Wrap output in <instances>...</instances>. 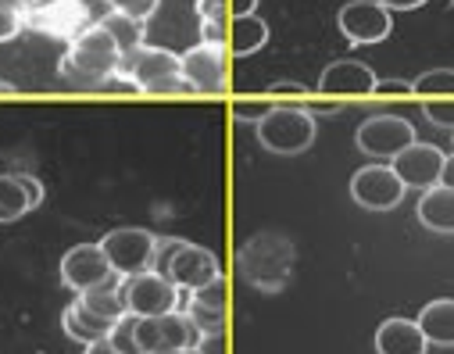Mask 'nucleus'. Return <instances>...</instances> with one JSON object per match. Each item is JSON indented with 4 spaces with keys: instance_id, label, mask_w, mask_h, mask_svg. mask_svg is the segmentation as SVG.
<instances>
[{
    "instance_id": "f257e3e1",
    "label": "nucleus",
    "mask_w": 454,
    "mask_h": 354,
    "mask_svg": "<svg viewBox=\"0 0 454 354\" xmlns=\"http://www.w3.org/2000/svg\"><path fill=\"white\" fill-rule=\"evenodd\" d=\"M119 65H122V51L119 43L111 40V33L93 19V26H86L72 43L68 51L61 54V79L79 86V90H104L115 83L119 75Z\"/></svg>"
},
{
    "instance_id": "f03ea898",
    "label": "nucleus",
    "mask_w": 454,
    "mask_h": 354,
    "mask_svg": "<svg viewBox=\"0 0 454 354\" xmlns=\"http://www.w3.org/2000/svg\"><path fill=\"white\" fill-rule=\"evenodd\" d=\"M294 262H297L294 240L283 236V232H276V229L247 236L240 255H237L240 279L247 287L262 290V294H279L294 276Z\"/></svg>"
},
{
    "instance_id": "7ed1b4c3",
    "label": "nucleus",
    "mask_w": 454,
    "mask_h": 354,
    "mask_svg": "<svg viewBox=\"0 0 454 354\" xmlns=\"http://www.w3.org/2000/svg\"><path fill=\"white\" fill-rule=\"evenodd\" d=\"M111 86L137 90V93H190V86L183 79L179 54H172L165 47H151V43L122 54L119 75Z\"/></svg>"
},
{
    "instance_id": "20e7f679",
    "label": "nucleus",
    "mask_w": 454,
    "mask_h": 354,
    "mask_svg": "<svg viewBox=\"0 0 454 354\" xmlns=\"http://www.w3.org/2000/svg\"><path fill=\"white\" fill-rule=\"evenodd\" d=\"M154 272L165 276L168 283H176L183 294H193V290H200V287H207L211 279L222 276L215 251H207L200 244H190V240H179V236H172V240H158Z\"/></svg>"
},
{
    "instance_id": "39448f33",
    "label": "nucleus",
    "mask_w": 454,
    "mask_h": 354,
    "mask_svg": "<svg viewBox=\"0 0 454 354\" xmlns=\"http://www.w3.org/2000/svg\"><path fill=\"white\" fill-rule=\"evenodd\" d=\"M158 240L151 229H140V225H122V229H111L100 236V251L107 258V265L115 269L122 279H133V276H144L154 269V258H158Z\"/></svg>"
},
{
    "instance_id": "423d86ee",
    "label": "nucleus",
    "mask_w": 454,
    "mask_h": 354,
    "mask_svg": "<svg viewBox=\"0 0 454 354\" xmlns=\"http://www.w3.org/2000/svg\"><path fill=\"white\" fill-rule=\"evenodd\" d=\"M258 130V144L272 154H283V158H294V154H304L311 144H315V133H318V122L304 111V107H272L265 114V122L254 126Z\"/></svg>"
},
{
    "instance_id": "0eeeda50",
    "label": "nucleus",
    "mask_w": 454,
    "mask_h": 354,
    "mask_svg": "<svg viewBox=\"0 0 454 354\" xmlns=\"http://www.w3.org/2000/svg\"><path fill=\"white\" fill-rule=\"evenodd\" d=\"M137 354H183L193 350L200 329L186 319V311H172L161 319H133Z\"/></svg>"
},
{
    "instance_id": "6e6552de",
    "label": "nucleus",
    "mask_w": 454,
    "mask_h": 354,
    "mask_svg": "<svg viewBox=\"0 0 454 354\" xmlns=\"http://www.w3.org/2000/svg\"><path fill=\"white\" fill-rule=\"evenodd\" d=\"M86 26H93V15L86 0H43V4L26 12V29L72 43Z\"/></svg>"
},
{
    "instance_id": "1a4fd4ad",
    "label": "nucleus",
    "mask_w": 454,
    "mask_h": 354,
    "mask_svg": "<svg viewBox=\"0 0 454 354\" xmlns=\"http://www.w3.org/2000/svg\"><path fill=\"white\" fill-rule=\"evenodd\" d=\"M122 294H126V308L133 319H161V315L179 311V304H183V290L176 283H168L165 276H158L154 269L126 279Z\"/></svg>"
},
{
    "instance_id": "9d476101",
    "label": "nucleus",
    "mask_w": 454,
    "mask_h": 354,
    "mask_svg": "<svg viewBox=\"0 0 454 354\" xmlns=\"http://www.w3.org/2000/svg\"><path fill=\"white\" fill-rule=\"evenodd\" d=\"M355 144L362 154H372V158H387L394 161L404 147L415 144V126L401 114H372L358 126L355 133Z\"/></svg>"
},
{
    "instance_id": "9b49d317",
    "label": "nucleus",
    "mask_w": 454,
    "mask_h": 354,
    "mask_svg": "<svg viewBox=\"0 0 454 354\" xmlns=\"http://www.w3.org/2000/svg\"><path fill=\"white\" fill-rule=\"evenodd\" d=\"M336 26L355 47H372V43H383L390 36L394 19L380 0H351V4L340 8Z\"/></svg>"
},
{
    "instance_id": "f8f14e48",
    "label": "nucleus",
    "mask_w": 454,
    "mask_h": 354,
    "mask_svg": "<svg viewBox=\"0 0 454 354\" xmlns=\"http://www.w3.org/2000/svg\"><path fill=\"white\" fill-rule=\"evenodd\" d=\"M351 197L365 211H394L404 201V183L390 165H365L351 176Z\"/></svg>"
},
{
    "instance_id": "ddd939ff",
    "label": "nucleus",
    "mask_w": 454,
    "mask_h": 354,
    "mask_svg": "<svg viewBox=\"0 0 454 354\" xmlns=\"http://www.w3.org/2000/svg\"><path fill=\"white\" fill-rule=\"evenodd\" d=\"M58 276H61V283H65L68 290L86 294V290L104 287L107 279H115L119 272L107 265V258H104V251H100V240H97V244H79V248H72V251L61 258Z\"/></svg>"
},
{
    "instance_id": "4468645a",
    "label": "nucleus",
    "mask_w": 454,
    "mask_h": 354,
    "mask_svg": "<svg viewBox=\"0 0 454 354\" xmlns=\"http://www.w3.org/2000/svg\"><path fill=\"white\" fill-rule=\"evenodd\" d=\"M443 151L440 147H433V144H411V147H404L394 161H390V169L397 172V179L404 183V190H433V186H440V172H443Z\"/></svg>"
},
{
    "instance_id": "2eb2a0df",
    "label": "nucleus",
    "mask_w": 454,
    "mask_h": 354,
    "mask_svg": "<svg viewBox=\"0 0 454 354\" xmlns=\"http://www.w3.org/2000/svg\"><path fill=\"white\" fill-rule=\"evenodd\" d=\"M183 61V79L190 86V93H222L230 86V75H225V51L197 43L190 51L179 54Z\"/></svg>"
},
{
    "instance_id": "dca6fc26",
    "label": "nucleus",
    "mask_w": 454,
    "mask_h": 354,
    "mask_svg": "<svg viewBox=\"0 0 454 354\" xmlns=\"http://www.w3.org/2000/svg\"><path fill=\"white\" fill-rule=\"evenodd\" d=\"M380 75L372 72V65L358 61V58H340L333 65H325L322 79H318V93L322 97H372Z\"/></svg>"
},
{
    "instance_id": "f3484780",
    "label": "nucleus",
    "mask_w": 454,
    "mask_h": 354,
    "mask_svg": "<svg viewBox=\"0 0 454 354\" xmlns=\"http://www.w3.org/2000/svg\"><path fill=\"white\" fill-rule=\"evenodd\" d=\"M43 204V183L26 172L0 176V222H19Z\"/></svg>"
},
{
    "instance_id": "a211bd4d",
    "label": "nucleus",
    "mask_w": 454,
    "mask_h": 354,
    "mask_svg": "<svg viewBox=\"0 0 454 354\" xmlns=\"http://www.w3.org/2000/svg\"><path fill=\"white\" fill-rule=\"evenodd\" d=\"M222 297H225L222 276L211 279L207 287L186 294V319L200 329V336H204V333H225V329H222V326H225V301H222Z\"/></svg>"
},
{
    "instance_id": "6ab92c4d",
    "label": "nucleus",
    "mask_w": 454,
    "mask_h": 354,
    "mask_svg": "<svg viewBox=\"0 0 454 354\" xmlns=\"http://www.w3.org/2000/svg\"><path fill=\"white\" fill-rule=\"evenodd\" d=\"M376 354H429V340L422 336L415 319H387L376 329Z\"/></svg>"
},
{
    "instance_id": "aec40b11",
    "label": "nucleus",
    "mask_w": 454,
    "mask_h": 354,
    "mask_svg": "<svg viewBox=\"0 0 454 354\" xmlns=\"http://www.w3.org/2000/svg\"><path fill=\"white\" fill-rule=\"evenodd\" d=\"M61 326H65V333L75 340V343H97V340H107L111 333H115V326L119 322H111V319H100V315H93L79 297L61 311Z\"/></svg>"
},
{
    "instance_id": "412c9836",
    "label": "nucleus",
    "mask_w": 454,
    "mask_h": 354,
    "mask_svg": "<svg viewBox=\"0 0 454 354\" xmlns=\"http://www.w3.org/2000/svg\"><path fill=\"white\" fill-rule=\"evenodd\" d=\"M415 215L429 232H454V190L447 186L422 190Z\"/></svg>"
},
{
    "instance_id": "4be33fe9",
    "label": "nucleus",
    "mask_w": 454,
    "mask_h": 354,
    "mask_svg": "<svg viewBox=\"0 0 454 354\" xmlns=\"http://www.w3.org/2000/svg\"><path fill=\"white\" fill-rule=\"evenodd\" d=\"M415 322L433 347H454V297L429 301Z\"/></svg>"
},
{
    "instance_id": "5701e85b",
    "label": "nucleus",
    "mask_w": 454,
    "mask_h": 354,
    "mask_svg": "<svg viewBox=\"0 0 454 354\" xmlns=\"http://www.w3.org/2000/svg\"><path fill=\"white\" fill-rule=\"evenodd\" d=\"M122 276H115V279H107L104 287H97V290H86V294H79V301L93 311V315H100V319H111V322H119V319H126L129 315V308H126V294H122Z\"/></svg>"
},
{
    "instance_id": "b1692460",
    "label": "nucleus",
    "mask_w": 454,
    "mask_h": 354,
    "mask_svg": "<svg viewBox=\"0 0 454 354\" xmlns=\"http://www.w3.org/2000/svg\"><path fill=\"white\" fill-rule=\"evenodd\" d=\"M230 47L237 58H247V54H258L265 43H269V26L258 19V15H240V19H233L230 22Z\"/></svg>"
},
{
    "instance_id": "393cba45",
    "label": "nucleus",
    "mask_w": 454,
    "mask_h": 354,
    "mask_svg": "<svg viewBox=\"0 0 454 354\" xmlns=\"http://www.w3.org/2000/svg\"><path fill=\"white\" fill-rule=\"evenodd\" d=\"M97 22L111 33V40L119 43V51H122V54H129V51L144 47V26H140V22H133L129 15H122V12H104Z\"/></svg>"
},
{
    "instance_id": "a878e982",
    "label": "nucleus",
    "mask_w": 454,
    "mask_h": 354,
    "mask_svg": "<svg viewBox=\"0 0 454 354\" xmlns=\"http://www.w3.org/2000/svg\"><path fill=\"white\" fill-rule=\"evenodd\" d=\"M411 93L433 100V97H454V68H429L411 83Z\"/></svg>"
},
{
    "instance_id": "bb28decb",
    "label": "nucleus",
    "mask_w": 454,
    "mask_h": 354,
    "mask_svg": "<svg viewBox=\"0 0 454 354\" xmlns=\"http://www.w3.org/2000/svg\"><path fill=\"white\" fill-rule=\"evenodd\" d=\"M26 33V8L19 0H0V43H12Z\"/></svg>"
},
{
    "instance_id": "cd10ccee",
    "label": "nucleus",
    "mask_w": 454,
    "mask_h": 354,
    "mask_svg": "<svg viewBox=\"0 0 454 354\" xmlns=\"http://www.w3.org/2000/svg\"><path fill=\"white\" fill-rule=\"evenodd\" d=\"M104 4H107V12H122V15H129L133 22H140L147 29L154 12L161 8V0H104Z\"/></svg>"
},
{
    "instance_id": "c85d7f7f",
    "label": "nucleus",
    "mask_w": 454,
    "mask_h": 354,
    "mask_svg": "<svg viewBox=\"0 0 454 354\" xmlns=\"http://www.w3.org/2000/svg\"><path fill=\"white\" fill-rule=\"evenodd\" d=\"M422 111H426V118H429L433 126L454 133V97H433V100H422Z\"/></svg>"
},
{
    "instance_id": "c756f323",
    "label": "nucleus",
    "mask_w": 454,
    "mask_h": 354,
    "mask_svg": "<svg viewBox=\"0 0 454 354\" xmlns=\"http://www.w3.org/2000/svg\"><path fill=\"white\" fill-rule=\"evenodd\" d=\"M272 107L276 104H265V100H237L233 104V118L237 122H247V126H262Z\"/></svg>"
},
{
    "instance_id": "7c9ffc66",
    "label": "nucleus",
    "mask_w": 454,
    "mask_h": 354,
    "mask_svg": "<svg viewBox=\"0 0 454 354\" xmlns=\"http://www.w3.org/2000/svg\"><path fill=\"white\" fill-rule=\"evenodd\" d=\"M200 43L225 51V43H230V33H225V22H200Z\"/></svg>"
},
{
    "instance_id": "2f4dec72",
    "label": "nucleus",
    "mask_w": 454,
    "mask_h": 354,
    "mask_svg": "<svg viewBox=\"0 0 454 354\" xmlns=\"http://www.w3.org/2000/svg\"><path fill=\"white\" fill-rule=\"evenodd\" d=\"M193 12L200 22H225V0H197Z\"/></svg>"
},
{
    "instance_id": "473e14b6",
    "label": "nucleus",
    "mask_w": 454,
    "mask_h": 354,
    "mask_svg": "<svg viewBox=\"0 0 454 354\" xmlns=\"http://www.w3.org/2000/svg\"><path fill=\"white\" fill-rule=\"evenodd\" d=\"M193 354H225V333H204L197 340Z\"/></svg>"
},
{
    "instance_id": "72a5a7b5",
    "label": "nucleus",
    "mask_w": 454,
    "mask_h": 354,
    "mask_svg": "<svg viewBox=\"0 0 454 354\" xmlns=\"http://www.w3.org/2000/svg\"><path fill=\"white\" fill-rule=\"evenodd\" d=\"M380 93H411V83L408 79H380L372 97H380Z\"/></svg>"
},
{
    "instance_id": "f704fd0d",
    "label": "nucleus",
    "mask_w": 454,
    "mask_h": 354,
    "mask_svg": "<svg viewBox=\"0 0 454 354\" xmlns=\"http://www.w3.org/2000/svg\"><path fill=\"white\" fill-rule=\"evenodd\" d=\"M269 93H297V97H311V90L304 83H294V79H276L269 86Z\"/></svg>"
},
{
    "instance_id": "c9c22d12",
    "label": "nucleus",
    "mask_w": 454,
    "mask_h": 354,
    "mask_svg": "<svg viewBox=\"0 0 454 354\" xmlns=\"http://www.w3.org/2000/svg\"><path fill=\"white\" fill-rule=\"evenodd\" d=\"M380 4H383L387 12H415V8L429 4V0H380Z\"/></svg>"
},
{
    "instance_id": "e433bc0d",
    "label": "nucleus",
    "mask_w": 454,
    "mask_h": 354,
    "mask_svg": "<svg viewBox=\"0 0 454 354\" xmlns=\"http://www.w3.org/2000/svg\"><path fill=\"white\" fill-rule=\"evenodd\" d=\"M82 354H122L115 343H111V340H97V343H86L82 347Z\"/></svg>"
},
{
    "instance_id": "4c0bfd02",
    "label": "nucleus",
    "mask_w": 454,
    "mask_h": 354,
    "mask_svg": "<svg viewBox=\"0 0 454 354\" xmlns=\"http://www.w3.org/2000/svg\"><path fill=\"white\" fill-rule=\"evenodd\" d=\"M440 186H447V190H454V154H447V158H443V172H440Z\"/></svg>"
},
{
    "instance_id": "58836bf2",
    "label": "nucleus",
    "mask_w": 454,
    "mask_h": 354,
    "mask_svg": "<svg viewBox=\"0 0 454 354\" xmlns=\"http://www.w3.org/2000/svg\"><path fill=\"white\" fill-rule=\"evenodd\" d=\"M258 12V0H233V19L240 15H254Z\"/></svg>"
},
{
    "instance_id": "ea45409f",
    "label": "nucleus",
    "mask_w": 454,
    "mask_h": 354,
    "mask_svg": "<svg viewBox=\"0 0 454 354\" xmlns=\"http://www.w3.org/2000/svg\"><path fill=\"white\" fill-rule=\"evenodd\" d=\"M19 4H22L26 12H29V8H36V4H43V0H19Z\"/></svg>"
},
{
    "instance_id": "a19ab883",
    "label": "nucleus",
    "mask_w": 454,
    "mask_h": 354,
    "mask_svg": "<svg viewBox=\"0 0 454 354\" xmlns=\"http://www.w3.org/2000/svg\"><path fill=\"white\" fill-rule=\"evenodd\" d=\"M0 90H4V93H12V90H15V83H4V79H0Z\"/></svg>"
}]
</instances>
